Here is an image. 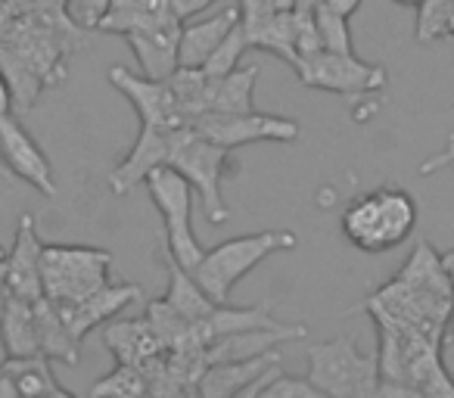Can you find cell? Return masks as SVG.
I'll return each mask as SVG.
<instances>
[{
    "mask_svg": "<svg viewBox=\"0 0 454 398\" xmlns=\"http://www.w3.org/2000/svg\"><path fill=\"white\" fill-rule=\"evenodd\" d=\"M342 237L361 253H389L408 243L417 228V203L402 187H377L355 196L340 218Z\"/></svg>",
    "mask_w": 454,
    "mask_h": 398,
    "instance_id": "6da1fadb",
    "label": "cell"
},
{
    "mask_svg": "<svg viewBox=\"0 0 454 398\" xmlns=\"http://www.w3.org/2000/svg\"><path fill=\"white\" fill-rule=\"evenodd\" d=\"M296 243H299V237L293 234V230H259V234L234 237V240H224V243H218V246L206 249L190 274H193L196 284H200L215 302L224 305L227 299H231V293H234V286L240 284L249 271H255L268 255L296 249Z\"/></svg>",
    "mask_w": 454,
    "mask_h": 398,
    "instance_id": "7a4b0ae2",
    "label": "cell"
},
{
    "mask_svg": "<svg viewBox=\"0 0 454 398\" xmlns=\"http://www.w3.org/2000/svg\"><path fill=\"white\" fill-rule=\"evenodd\" d=\"M305 377L333 398H371L380 392V355L361 352L352 336H336L309 348Z\"/></svg>",
    "mask_w": 454,
    "mask_h": 398,
    "instance_id": "3957f363",
    "label": "cell"
},
{
    "mask_svg": "<svg viewBox=\"0 0 454 398\" xmlns=\"http://www.w3.org/2000/svg\"><path fill=\"white\" fill-rule=\"evenodd\" d=\"M109 271H113V253L100 246L44 243V253H41L44 296L57 305L78 302V299L106 286Z\"/></svg>",
    "mask_w": 454,
    "mask_h": 398,
    "instance_id": "277c9868",
    "label": "cell"
},
{
    "mask_svg": "<svg viewBox=\"0 0 454 398\" xmlns=\"http://www.w3.org/2000/svg\"><path fill=\"white\" fill-rule=\"evenodd\" d=\"M144 183H146L150 199L156 203L159 215H162L165 246H168V253L175 255L187 271H193L196 261L206 253V249L200 246V240H196L193 222H190V215H193V187H190L187 177L177 168H171V165L153 168Z\"/></svg>",
    "mask_w": 454,
    "mask_h": 398,
    "instance_id": "5b68a950",
    "label": "cell"
},
{
    "mask_svg": "<svg viewBox=\"0 0 454 398\" xmlns=\"http://www.w3.org/2000/svg\"><path fill=\"white\" fill-rule=\"evenodd\" d=\"M227 146L215 144V140L202 137L193 128H184L177 146L171 152V168H177L184 177L190 181V187L200 193L202 199V212L212 224H224L231 218L224 203V193H221V181H224V168L227 159H231Z\"/></svg>",
    "mask_w": 454,
    "mask_h": 398,
    "instance_id": "8992f818",
    "label": "cell"
},
{
    "mask_svg": "<svg viewBox=\"0 0 454 398\" xmlns=\"http://www.w3.org/2000/svg\"><path fill=\"white\" fill-rule=\"evenodd\" d=\"M296 75L305 88L327 90V94H340L348 100L358 97H371L389 84L383 66L364 63L355 53H333V51H317L311 57H305L296 66Z\"/></svg>",
    "mask_w": 454,
    "mask_h": 398,
    "instance_id": "52a82bcc",
    "label": "cell"
},
{
    "mask_svg": "<svg viewBox=\"0 0 454 398\" xmlns=\"http://www.w3.org/2000/svg\"><path fill=\"white\" fill-rule=\"evenodd\" d=\"M190 128L227 150L247 144H293L299 140V125L293 119L255 113V109L249 113H202Z\"/></svg>",
    "mask_w": 454,
    "mask_h": 398,
    "instance_id": "ba28073f",
    "label": "cell"
},
{
    "mask_svg": "<svg viewBox=\"0 0 454 398\" xmlns=\"http://www.w3.org/2000/svg\"><path fill=\"white\" fill-rule=\"evenodd\" d=\"M109 84L119 94H125V100L134 106L140 125H156V128H190L193 119L187 115V109L181 106V100L175 97L168 82H156V78L134 75L125 66H109Z\"/></svg>",
    "mask_w": 454,
    "mask_h": 398,
    "instance_id": "9c48e42d",
    "label": "cell"
},
{
    "mask_svg": "<svg viewBox=\"0 0 454 398\" xmlns=\"http://www.w3.org/2000/svg\"><path fill=\"white\" fill-rule=\"evenodd\" d=\"M0 159L10 168L13 181H22L28 187H35L38 193H44L47 199L57 196V181H53V165L44 156L32 134L22 128V121L16 115L0 119Z\"/></svg>",
    "mask_w": 454,
    "mask_h": 398,
    "instance_id": "30bf717a",
    "label": "cell"
},
{
    "mask_svg": "<svg viewBox=\"0 0 454 398\" xmlns=\"http://www.w3.org/2000/svg\"><path fill=\"white\" fill-rule=\"evenodd\" d=\"M184 128L171 131V128H156V125H140V134L134 140V146L128 150V156L121 159L119 165L109 175V187L113 193H131L140 183L146 181L153 168L171 162V152L177 146V137H181Z\"/></svg>",
    "mask_w": 454,
    "mask_h": 398,
    "instance_id": "8fae6325",
    "label": "cell"
},
{
    "mask_svg": "<svg viewBox=\"0 0 454 398\" xmlns=\"http://www.w3.org/2000/svg\"><path fill=\"white\" fill-rule=\"evenodd\" d=\"M41 253L44 243L38 237V224L35 215H22L20 228H16V240L7 253V277H4V290L10 296H20L26 302H38L44 299V284H41Z\"/></svg>",
    "mask_w": 454,
    "mask_h": 398,
    "instance_id": "7c38bea8",
    "label": "cell"
},
{
    "mask_svg": "<svg viewBox=\"0 0 454 398\" xmlns=\"http://www.w3.org/2000/svg\"><path fill=\"white\" fill-rule=\"evenodd\" d=\"M140 296H144V293H140L137 284H106L97 293H90V296L78 299V302L59 305V311H63V321H66V327L72 330V336H75L78 342H84L90 330L109 324L115 315H121L128 305L137 302Z\"/></svg>",
    "mask_w": 454,
    "mask_h": 398,
    "instance_id": "4fadbf2b",
    "label": "cell"
},
{
    "mask_svg": "<svg viewBox=\"0 0 454 398\" xmlns=\"http://www.w3.org/2000/svg\"><path fill=\"white\" fill-rule=\"evenodd\" d=\"M181 28H184V20H177L175 16V20L159 22V26L121 35V38L128 41V47L134 51V57H137V63H140V69H144L146 78L165 82V78L181 66V59H177Z\"/></svg>",
    "mask_w": 454,
    "mask_h": 398,
    "instance_id": "5bb4252c",
    "label": "cell"
},
{
    "mask_svg": "<svg viewBox=\"0 0 454 398\" xmlns=\"http://www.w3.org/2000/svg\"><path fill=\"white\" fill-rule=\"evenodd\" d=\"M280 361V352L271 348L265 355H255V358H243V361H215L202 371L196 392L206 398H234V395H247V389Z\"/></svg>",
    "mask_w": 454,
    "mask_h": 398,
    "instance_id": "9a60e30c",
    "label": "cell"
},
{
    "mask_svg": "<svg viewBox=\"0 0 454 398\" xmlns=\"http://www.w3.org/2000/svg\"><path fill=\"white\" fill-rule=\"evenodd\" d=\"M237 22H240V7H224L221 13L208 16L206 22L184 26L181 44H177V59H181V66H196V69H202Z\"/></svg>",
    "mask_w": 454,
    "mask_h": 398,
    "instance_id": "2e32d148",
    "label": "cell"
},
{
    "mask_svg": "<svg viewBox=\"0 0 454 398\" xmlns=\"http://www.w3.org/2000/svg\"><path fill=\"white\" fill-rule=\"evenodd\" d=\"M162 259H165V268H168V290H165L162 299L177 311V315L187 317L190 324L206 321L218 302H215V299L208 296V293L202 290L200 284H196V277L181 265V261L175 259V255L168 253V246H165Z\"/></svg>",
    "mask_w": 454,
    "mask_h": 398,
    "instance_id": "e0dca14e",
    "label": "cell"
},
{
    "mask_svg": "<svg viewBox=\"0 0 454 398\" xmlns=\"http://www.w3.org/2000/svg\"><path fill=\"white\" fill-rule=\"evenodd\" d=\"M35 324H38V346L44 358L63 361V364H78V358H82V352H78L82 342L66 327L63 311H59L57 302H51L47 296L38 299V302H35Z\"/></svg>",
    "mask_w": 454,
    "mask_h": 398,
    "instance_id": "ac0fdd59",
    "label": "cell"
},
{
    "mask_svg": "<svg viewBox=\"0 0 454 398\" xmlns=\"http://www.w3.org/2000/svg\"><path fill=\"white\" fill-rule=\"evenodd\" d=\"M0 333H4V342H7L10 358L41 355L38 324H35V302H26V299L10 296L7 293V296H4V308H0Z\"/></svg>",
    "mask_w": 454,
    "mask_h": 398,
    "instance_id": "d6986e66",
    "label": "cell"
},
{
    "mask_svg": "<svg viewBox=\"0 0 454 398\" xmlns=\"http://www.w3.org/2000/svg\"><path fill=\"white\" fill-rule=\"evenodd\" d=\"M109 352L115 355V361H128V364H146L153 355L165 352V346L159 342V336L153 333V327L146 321H113L103 333Z\"/></svg>",
    "mask_w": 454,
    "mask_h": 398,
    "instance_id": "ffe728a7",
    "label": "cell"
},
{
    "mask_svg": "<svg viewBox=\"0 0 454 398\" xmlns=\"http://www.w3.org/2000/svg\"><path fill=\"white\" fill-rule=\"evenodd\" d=\"M51 358L44 355H28V358H7V371L13 377L16 389H20V398H72V392L53 377Z\"/></svg>",
    "mask_w": 454,
    "mask_h": 398,
    "instance_id": "44dd1931",
    "label": "cell"
},
{
    "mask_svg": "<svg viewBox=\"0 0 454 398\" xmlns=\"http://www.w3.org/2000/svg\"><path fill=\"white\" fill-rule=\"evenodd\" d=\"M247 28L249 47L255 51H265L280 57L284 63H290L293 69L299 66V53H296V35H293V13H271L265 16L255 26H243Z\"/></svg>",
    "mask_w": 454,
    "mask_h": 398,
    "instance_id": "7402d4cb",
    "label": "cell"
},
{
    "mask_svg": "<svg viewBox=\"0 0 454 398\" xmlns=\"http://www.w3.org/2000/svg\"><path fill=\"white\" fill-rule=\"evenodd\" d=\"M259 82V66H237L231 75L218 78L208 97V113H249Z\"/></svg>",
    "mask_w": 454,
    "mask_h": 398,
    "instance_id": "603a6c76",
    "label": "cell"
},
{
    "mask_svg": "<svg viewBox=\"0 0 454 398\" xmlns=\"http://www.w3.org/2000/svg\"><path fill=\"white\" fill-rule=\"evenodd\" d=\"M150 386H146V377L137 364H128V361H119L115 371H109L103 379H97L90 386V395L103 398V395H113V398H137L146 395Z\"/></svg>",
    "mask_w": 454,
    "mask_h": 398,
    "instance_id": "cb8c5ba5",
    "label": "cell"
},
{
    "mask_svg": "<svg viewBox=\"0 0 454 398\" xmlns=\"http://www.w3.org/2000/svg\"><path fill=\"white\" fill-rule=\"evenodd\" d=\"M247 51H253V47H249V38H247V28H243V22H237V26L227 32V38L218 44V51L208 57V63L202 66V69H206V75L212 78V82H218V78L231 75V72L240 66V59Z\"/></svg>",
    "mask_w": 454,
    "mask_h": 398,
    "instance_id": "d4e9b609",
    "label": "cell"
},
{
    "mask_svg": "<svg viewBox=\"0 0 454 398\" xmlns=\"http://www.w3.org/2000/svg\"><path fill=\"white\" fill-rule=\"evenodd\" d=\"M315 22H317V35H321V51L355 53L352 32H348V16L333 13V10H327L321 4V7L315 10Z\"/></svg>",
    "mask_w": 454,
    "mask_h": 398,
    "instance_id": "484cf974",
    "label": "cell"
},
{
    "mask_svg": "<svg viewBox=\"0 0 454 398\" xmlns=\"http://www.w3.org/2000/svg\"><path fill=\"white\" fill-rule=\"evenodd\" d=\"M259 398H324V392L309 377H293V373L278 371L262 386Z\"/></svg>",
    "mask_w": 454,
    "mask_h": 398,
    "instance_id": "4316f807",
    "label": "cell"
},
{
    "mask_svg": "<svg viewBox=\"0 0 454 398\" xmlns=\"http://www.w3.org/2000/svg\"><path fill=\"white\" fill-rule=\"evenodd\" d=\"M109 7H113V0H69V16L75 26L82 28H100L103 16L109 13Z\"/></svg>",
    "mask_w": 454,
    "mask_h": 398,
    "instance_id": "83f0119b",
    "label": "cell"
},
{
    "mask_svg": "<svg viewBox=\"0 0 454 398\" xmlns=\"http://www.w3.org/2000/svg\"><path fill=\"white\" fill-rule=\"evenodd\" d=\"M454 156V134L448 137V144H445V150L442 152H435V156H429L427 162L420 165V175H433V171H439V168H445V162Z\"/></svg>",
    "mask_w": 454,
    "mask_h": 398,
    "instance_id": "f1b7e54d",
    "label": "cell"
},
{
    "mask_svg": "<svg viewBox=\"0 0 454 398\" xmlns=\"http://www.w3.org/2000/svg\"><path fill=\"white\" fill-rule=\"evenodd\" d=\"M13 106H16L13 84H10V78L4 75V69H0V119H7V115H13Z\"/></svg>",
    "mask_w": 454,
    "mask_h": 398,
    "instance_id": "f546056e",
    "label": "cell"
},
{
    "mask_svg": "<svg viewBox=\"0 0 454 398\" xmlns=\"http://www.w3.org/2000/svg\"><path fill=\"white\" fill-rule=\"evenodd\" d=\"M215 0H171V10H175L181 20H190V16L202 13L206 7H212Z\"/></svg>",
    "mask_w": 454,
    "mask_h": 398,
    "instance_id": "4dcf8cb0",
    "label": "cell"
},
{
    "mask_svg": "<svg viewBox=\"0 0 454 398\" xmlns=\"http://www.w3.org/2000/svg\"><path fill=\"white\" fill-rule=\"evenodd\" d=\"M321 4L340 16H352V13H358V7H361V0H321Z\"/></svg>",
    "mask_w": 454,
    "mask_h": 398,
    "instance_id": "1f68e13d",
    "label": "cell"
},
{
    "mask_svg": "<svg viewBox=\"0 0 454 398\" xmlns=\"http://www.w3.org/2000/svg\"><path fill=\"white\" fill-rule=\"evenodd\" d=\"M0 398H20V389H16L7 367H0Z\"/></svg>",
    "mask_w": 454,
    "mask_h": 398,
    "instance_id": "d6a6232c",
    "label": "cell"
},
{
    "mask_svg": "<svg viewBox=\"0 0 454 398\" xmlns=\"http://www.w3.org/2000/svg\"><path fill=\"white\" fill-rule=\"evenodd\" d=\"M274 10H280V13H293V10H296V0H274Z\"/></svg>",
    "mask_w": 454,
    "mask_h": 398,
    "instance_id": "836d02e7",
    "label": "cell"
},
{
    "mask_svg": "<svg viewBox=\"0 0 454 398\" xmlns=\"http://www.w3.org/2000/svg\"><path fill=\"white\" fill-rule=\"evenodd\" d=\"M4 277H7V253L0 249V290H4Z\"/></svg>",
    "mask_w": 454,
    "mask_h": 398,
    "instance_id": "e575fe53",
    "label": "cell"
},
{
    "mask_svg": "<svg viewBox=\"0 0 454 398\" xmlns=\"http://www.w3.org/2000/svg\"><path fill=\"white\" fill-rule=\"evenodd\" d=\"M7 358H10V352H7V342H4V333H0V367L7 364Z\"/></svg>",
    "mask_w": 454,
    "mask_h": 398,
    "instance_id": "d590c367",
    "label": "cell"
},
{
    "mask_svg": "<svg viewBox=\"0 0 454 398\" xmlns=\"http://www.w3.org/2000/svg\"><path fill=\"white\" fill-rule=\"evenodd\" d=\"M445 265H448V274H451V290H454V253H445Z\"/></svg>",
    "mask_w": 454,
    "mask_h": 398,
    "instance_id": "8d00e7d4",
    "label": "cell"
},
{
    "mask_svg": "<svg viewBox=\"0 0 454 398\" xmlns=\"http://www.w3.org/2000/svg\"><path fill=\"white\" fill-rule=\"evenodd\" d=\"M0 177H7V181H13V175H10V168L4 165V159H0Z\"/></svg>",
    "mask_w": 454,
    "mask_h": 398,
    "instance_id": "74e56055",
    "label": "cell"
},
{
    "mask_svg": "<svg viewBox=\"0 0 454 398\" xmlns=\"http://www.w3.org/2000/svg\"><path fill=\"white\" fill-rule=\"evenodd\" d=\"M395 4H404V7H408V4H411V7H420L423 0H395Z\"/></svg>",
    "mask_w": 454,
    "mask_h": 398,
    "instance_id": "f35d334b",
    "label": "cell"
},
{
    "mask_svg": "<svg viewBox=\"0 0 454 398\" xmlns=\"http://www.w3.org/2000/svg\"><path fill=\"white\" fill-rule=\"evenodd\" d=\"M445 168H451V171H454V156H451V159H448V162H445Z\"/></svg>",
    "mask_w": 454,
    "mask_h": 398,
    "instance_id": "ab89813d",
    "label": "cell"
}]
</instances>
